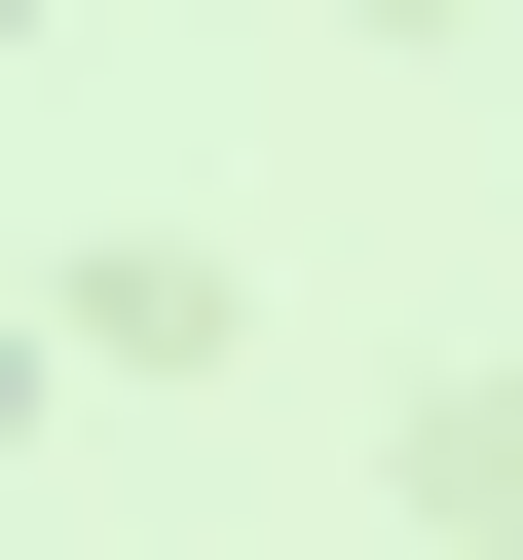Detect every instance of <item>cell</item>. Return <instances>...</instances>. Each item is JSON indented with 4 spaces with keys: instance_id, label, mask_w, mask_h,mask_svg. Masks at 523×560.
I'll list each match as a JSON object with an SVG mask.
<instances>
[{
    "instance_id": "6da1fadb",
    "label": "cell",
    "mask_w": 523,
    "mask_h": 560,
    "mask_svg": "<svg viewBox=\"0 0 523 560\" xmlns=\"http://www.w3.org/2000/svg\"><path fill=\"white\" fill-rule=\"evenodd\" d=\"M374 486H411L449 560H523V374H411V448H374Z\"/></svg>"
},
{
    "instance_id": "7a4b0ae2",
    "label": "cell",
    "mask_w": 523,
    "mask_h": 560,
    "mask_svg": "<svg viewBox=\"0 0 523 560\" xmlns=\"http://www.w3.org/2000/svg\"><path fill=\"white\" fill-rule=\"evenodd\" d=\"M0 448H38V337H0Z\"/></svg>"
}]
</instances>
